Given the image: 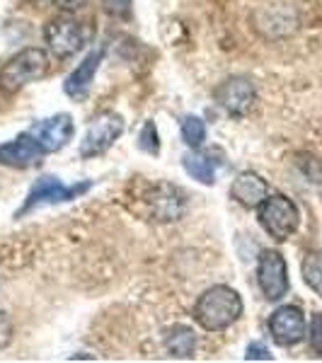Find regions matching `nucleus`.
<instances>
[{
	"mask_svg": "<svg viewBox=\"0 0 322 363\" xmlns=\"http://www.w3.org/2000/svg\"><path fill=\"white\" fill-rule=\"evenodd\" d=\"M243 315V301L231 286H211L196 301L194 320L206 332H223Z\"/></svg>",
	"mask_w": 322,
	"mask_h": 363,
	"instance_id": "nucleus-1",
	"label": "nucleus"
},
{
	"mask_svg": "<svg viewBox=\"0 0 322 363\" xmlns=\"http://www.w3.org/2000/svg\"><path fill=\"white\" fill-rule=\"evenodd\" d=\"M51 68V61L44 49H25L10 58L0 70V90L17 92L29 83L42 80Z\"/></svg>",
	"mask_w": 322,
	"mask_h": 363,
	"instance_id": "nucleus-2",
	"label": "nucleus"
},
{
	"mask_svg": "<svg viewBox=\"0 0 322 363\" xmlns=\"http://www.w3.org/2000/svg\"><path fill=\"white\" fill-rule=\"evenodd\" d=\"M257 218H260V225L269 233V238H274L277 242L289 240L298 230V223H301L298 206L289 196H281V194L267 196L257 206Z\"/></svg>",
	"mask_w": 322,
	"mask_h": 363,
	"instance_id": "nucleus-3",
	"label": "nucleus"
},
{
	"mask_svg": "<svg viewBox=\"0 0 322 363\" xmlns=\"http://www.w3.org/2000/svg\"><path fill=\"white\" fill-rule=\"evenodd\" d=\"M140 203H143V216H148L150 220H177L184 213V196L177 186L172 184H153L138 194Z\"/></svg>",
	"mask_w": 322,
	"mask_h": 363,
	"instance_id": "nucleus-4",
	"label": "nucleus"
},
{
	"mask_svg": "<svg viewBox=\"0 0 322 363\" xmlns=\"http://www.w3.org/2000/svg\"><path fill=\"white\" fill-rule=\"evenodd\" d=\"M44 39L49 44V51L56 58H68L75 51L83 49L85 44V32L83 25L73 17H56L51 20L44 29Z\"/></svg>",
	"mask_w": 322,
	"mask_h": 363,
	"instance_id": "nucleus-5",
	"label": "nucleus"
},
{
	"mask_svg": "<svg viewBox=\"0 0 322 363\" xmlns=\"http://www.w3.org/2000/svg\"><path fill=\"white\" fill-rule=\"evenodd\" d=\"M257 281L269 301H281L289 294V267L277 250H265L257 264Z\"/></svg>",
	"mask_w": 322,
	"mask_h": 363,
	"instance_id": "nucleus-6",
	"label": "nucleus"
},
{
	"mask_svg": "<svg viewBox=\"0 0 322 363\" xmlns=\"http://www.w3.org/2000/svg\"><path fill=\"white\" fill-rule=\"evenodd\" d=\"M124 131V119L119 114H99L97 119H92V124L87 126V133L80 145V155L83 157H95L102 155L104 150L112 148V143L121 136Z\"/></svg>",
	"mask_w": 322,
	"mask_h": 363,
	"instance_id": "nucleus-7",
	"label": "nucleus"
},
{
	"mask_svg": "<svg viewBox=\"0 0 322 363\" xmlns=\"http://www.w3.org/2000/svg\"><path fill=\"white\" fill-rule=\"evenodd\" d=\"M269 332L279 347H296L306 339V315L298 306H281L269 318Z\"/></svg>",
	"mask_w": 322,
	"mask_h": 363,
	"instance_id": "nucleus-8",
	"label": "nucleus"
},
{
	"mask_svg": "<svg viewBox=\"0 0 322 363\" xmlns=\"http://www.w3.org/2000/svg\"><path fill=\"white\" fill-rule=\"evenodd\" d=\"M90 189V184L83 182V184L78 186H66L63 182H58L56 177H42L37 182V184L32 186V191H29L25 206H22L20 216H25L27 211L37 208V206H44V203H61V201H70V199L80 196L83 191Z\"/></svg>",
	"mask_w": 322,
	"mask_h": 363,
	"instance_id": "nucleus-9",
	"label": "nucleus"
},
{
	"mask_svg": "<svg viewBox=\"0 0 322 363\" xmlns=\"http://www.w3.org/2000/svg\"><path fill=\"white\" fill-rule=\"evenodd\" d=\"M29 133L37 138L44 153H56V150L66 148L68 140L73 138V119L68 114L51 116L46 121H37Z\"/></svg>",
	"mask_w": 322,
	"mask_h": 363,
	"instance_id": "nucleus-10",
	"label": "nucleus"
},
{
	"mask_svg": "<svg viewBox=\"0 0 322 363\" xmlns=\"http://www.w3.org/2000/svg\"><path fill=\"white\" fill-rule=\"evenodd\" d=\"M216 99H218L231 114L243 116L252 109L257 92H255V85L250 83L248 78H231L216 90Z\"/></svg>",
	"mask_w": 322,
	"mask_h": 363,
	"instance_id": "nucleus-11",
	"label": "nucleus"
},
{
	"mask_svg": "<svg viewBox=\"0 0 322 363\" xmlns=\"http://www.w3.org/2000/svg\"><path fill=\"white\" fill-rule=\"evenodd\" d=\"M42 145L37 143V138L32 133H22L10 143L0 145V165L10 167H32L42 162Z\"/></svg>",
	"mask_w": 322,
	"mask_h": 363,
	"instance_id": "nucleus-12",
	"label": "nucleus"
},
{
	"mask_svg": "<svg viewBox=\"0 0 322 363\" xmlns=\"http://www.w3.org/2000/svg\"><path fill=\"white\" fill-rule=\"evenodd\" d=\"M231 196L235 199L240 206L257 208L269 196V186L257 172H240L231 186Z\"/></svg>",
	"mask_w": 322,
	"mask_h": 363,
	"instance_id": "nucleus-13",
	"label": "nucleus"
},
{
	"mask_svg": "<svg viewBox=\"0 0 322 363\" xmlns=\"http://www.w3.org/2000/svg\"><path fill=\"white\" fill-rule=\"evenodd\" d=\"M102 56H104V49L99 46L97 51H90V54L85 56V61L68 75V78H66V92L70 97L83 99L87 95L90 83L95 80V73H97L99 63H102Z\"/></svg>",
	"mask_w": 322,
	"mask_h": 363,
	"instance_id": "nucleus-14",
	"label": "nucleus"
},
{
	"mask_svg": "<svg viewBox=\"0 0 322 363\" xmlns=\"http://www.w3.org/2000/svg\"><path fill=\"white\" fill-rule=\"evenodd\" d=\"M165 349L170 351V356H174V359H191L196 351L194 330H189V327H184V325L172 327L165 337Z\"/></svg>",
	"mask_w": 322,
	"mask_h": 363,
	"instance_id": "nucleus-15",
	"label": "nucleus"
},
{
	"mask_svg": "<svg viewBox=\"0 0 322 363\" xmlns=\"http://www.w3.org/2000/svg\"><path fill=\"white\" fill-rule=\"evenodd\" d=\"M184 169L194 179L201 182V184H213L216 182L213 162H211V157H206V155H196V153L184 155Z\"/></svg>",
	"mask_w": 322,
	"mask_h": 363,
	"instance_id": "nucleus-16",
	"label": "nucleus"
},
{
	"mask_svg": "<svg viewBox=\"0 0 322 363\" xmlns=\"http://www.w3.org/2000/svg\"><path fill=\"white\" fill-rule=\"evenodd\" d=\"M303 281L315 291L318 296H322V252H308L306 259H303Z\"/></svg>",
	"mask_w": 322,
	"mask_h": 363,
	"instance_id": "nucleus-17",
	"label": "nucleus"
},
{
	"mask_svg": "<svg viewBox=\"0 0 322 363\" xmlns=\"http://www.w3.org/2000/svg\"><path fill=\"white\" fill-rule=\"evenodd\" d=\"M182 138L189 148H201V143L206 140V126L199 116H187L182 121Z\"/></svg>",
	"mask_w": 322,
	"mask_h": 363,
	"instance_id": "nucleus-18",
	"label": "nucleus"
},
{
	"mask_svg": "<svg viewBox=\"0 0 322 363\" xmlns=\"http://www.w3.org/2000/svg\"><path fill=\"white\" fill-rule=\"evenodd\" d=\"M138 140H140V148H143L145 153H157V150H160V143H157V128L153 121H148V124L143 126Z\"/></svg>",
	"mask_w": 322,
	"mask_h": 363,
	"instance_id": "nucleus-19",
	"label": "nucleus"
},
{
	"mask_svg": "<svg viewBox=\"0 0 322 363\" xmlns=\"http://www.w3.org/2000/svg\"><path fill=\"white\" fill-rule=\"evenodd\" d=\"M310 347L318 356H322V313H315L313 320H310Z\"/></svg>",
	"mask_w": 322,
	"mask_h": 363,
	"instance_id": "nucleus-20",
	"label": "nucleus"
},
{
	"mask_svg": "<svg viewBox=\"0 0 322 363\" xmlns=\"http://www.w3.org/2000/svg\"><path fill=\"white\" fill-rule=\"evenodd\" d=\"M104 3V10L114 17H128L131 13V0H102Z\"/></svg>",
	"mask_w": 322,
	"mask_h": 363,
	"instance_id": "nucleus-21",
	"label": "nucleus"
},
{
	"mask_svg": "<svg viewBox=\"0 0 322 363\" xmlns=\"http://www.w3.org/2000/svg\"><path fill=\"white\" fill-rule=\"evenodd\" d=\"M248 361H272V354H269V349L262 347V344H250Z\"/></svg>",
	"mask_w": 322,
	"mask_h": 363,
	"instance_id": "nucleus-22",
	"label": "nucleus"
},
{
	"mask_svg": "<svg viewBox=\"0 0 322 363\" xmlns=\"http://www.w3.org/2000/svg\"><path fill=\"white\" fill-rule=\"evenodd\" d=\"M10 337H13V330H10V320H8V315L0 310V349H3L5 344L10 342Z\"/></svg>",
	"mask_w": 322,
	"mask_h": 363,
	"instance_id": "nucleus-23",
	"label": "nucleus"
},
{
	"mask_svg": "<svg viewBox=\"0 0 322 363\" xmlns=\"http://www.w3.org/2000/svg\"><path fill=\"white\" fill-rule=\"evenodd\" d=\"M87 0H54V5L58 10H63V13H75V10H80Z\"/></svg>",
	"mask_w": 322,
	"mask_h": 363,
	"instance_id": "nucleus-24",
	"label": "nucleus"
}]
</instances>
